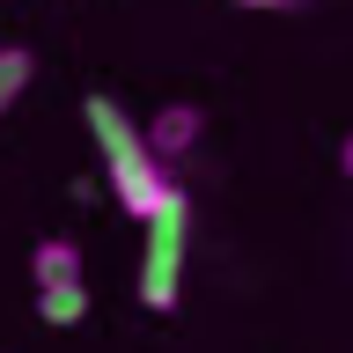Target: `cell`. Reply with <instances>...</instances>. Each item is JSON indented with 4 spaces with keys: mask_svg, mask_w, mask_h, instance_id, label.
Instances as JSON below:
<instances>
[{
    "mask_svg": "<svg viewBox=\"0 0 353 353\" xmlns=\"http://www.w3.org/2000/svg\"><path fill=\"white\" fill-rule=\"evenodd\" d=\"M199 125H206V118H199V103H162V110L148 118V148L162 154V162H176V154L199 148Z\"/></svg>",
    "mask_w": 353,
    "mask_h": 353,
    "instance_id": "obj_3",
    "label": "cell"
},
{
    "mask_svg": "<svg viewBox=\"0 0 353 353\" xmlns=\"http://www.w3.org/2000/svg\"><path fill=\"white\" fill-rule=\"evenodd\" d=\"M236 8H258V15H302L309 0H236Z\"/></svg>",
    "mask_w": 353,
    "mask_h": 353,
    "instance_id": "obj_7",
    "label": "cell"
},
{
    "mask_svg": "<svg viewBox=\"0 0 353 353\" xmlns=\"http://www.w3.org/2000/svg\"><path fill=\"white\" fill-rule=\"evenodd\" d=\"M0 59H8V44H0Z\"/></svg>",
    "mask_w": 353,
    "mask_h": 353,
    "instance_id": "obj_9",
    "label": "cell"
},
{
    "mask_svg": "<svg viewBox=\"0 0 353 353\" xmlns=\"http://www.w3.org/2000/svg\"><path fill=\"white\" fill-rule=\"evenodd\" d=\"M30 272H37V287L44 280H74V272H81V250H74L66 236H44L37 250H30Z\"/></svg>",
    "mask_w": 353,
    "mask_h": 353,
    "instance_id": "obj_5",
    "label": "cell"
},
{
    "mask_svg": "<svg viewBox=\"0 0 353 353\" xmlns=\"http://www.w3.org/2000/svg\"><path fill=\"white\" fill-rule=\"evenodd\" d=\"M81 118H88V132H96V154H103V176H110V192H118V206H125L132 221H148L162 199H170V162L148 148V125H132L125 110H118V96H88L81 103Z\"/></svg>",
    "mask_w": 353,
    "mask_h": 353,
    "instance_id": "obj_1",
    "label": "cell"
},
{
    "mask_svg": "<svg viewBox=\"0 0 353 353\" xmlns=\"http://www.w3.org/2000/svg\"><path fill=\"white\" fill-rule=\"evenodd\" d=\"M37 316H44V324H81V316H88L81 272H74V280H44V287H37Z\"/></svg>",
    "mask_w": 353,
    "mask_h": 353,
    "instance_id": "obj_4",
    "label": "cell"
},
{
    "mask_svg": "<svg viewBox=\"0 0 353 353\" xmlns=\"http://www.w3.org/2000/svg\"><path fill=\"white\" fill-rule=\"evenodd\" d=\"M30 74H37V59H30V44H8V59H0V118L15 110V96L30 88Z\"/></svg>",
    "mask_w": 353,
    "mask_h": 353,
    "instance_id": "obj_6",
    "label": "cell"
},
{
    "mask_svg": "<svg viewBox=\"0 0 353 353\" xmlns=\"http://www.w3.org/2000/svg\"><path fill=\"white\" fill-rule=\"evenodd\" d=\"M140 228H148V243H140V302L154 316H170L184 302V243H192V199H184V184H170V199Z\"/></svg>",
    "mask_w": 353,
    "mask_h": 353,
    "instance_id": "obj_2",
    "label": "cell"
},
{
    "mask_svg": "<svg viewBox=\"0 0 353 353\" xmlns=\"http://www.w3.org/2000/svg\"><path fill=\"white\" fill-rule=\"evenodd\" d=\"M339 176H346V184H353V132H346V140H339Z\"/></svg>",
    "mask_w": 353,
    "mask_h": 353,
    "instance_id": "obj_8",
    "label": "cell"
}]
</instances>
